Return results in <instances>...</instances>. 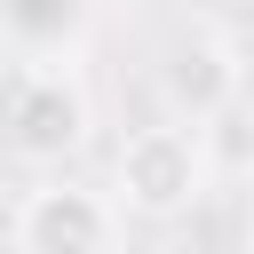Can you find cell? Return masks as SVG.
<instances>
[{
  "instance_id": "1",
  "label": "cell",
  "mask_w": 254,
  "mask_h": 254,
  "mask_svg": "<svg viewBox=\"0 0 254 254\" xmlns=\"http://www.w3.org/2000/svg\"><path fill=\"white\" fill-rule=\"evenodd\" d=\"M206 183H214L206 143H198V127H183V119L135 127V135L119 143V159H111V206L135 214V222H175V214H190V206L206 198Z\"/></svg>"
},
{
  "instance_id": "2",
  "label": "cell",
  "mask_w": 254,
  "mask_h": 254,
  "mask_svg": "<svg viewBox=\"0 0 254 254\" xmlns=\"http://www.w3.org/2000/svg\"><path fill=\"white\" fill-rule=\"evenodd\" d=\"M8 151L24 167H71L95 135V111H87V87L71 79V64H32L16 87H8Z\"/></svg>"
},
{
  "instance_id": "3",
  "label": "cell",
  "mask_w": 254,
  "mask_h": 254,
  "mask_svg": "<svg viewBox=\"0 0 254 254\" xmlns=\"http://www.w3.org/2000/svg\"><path fill=\"white\" fill-rule=\"evenodd\" d=\"M111 230H119V206H111L103 190H87V183L64 175V183L24 190L16 222H8V246H16V254H103Z\"/></svg>"
},
{
  "instance_id": "4",
  "label": "cell",
  "mask_w": 254,
  "mask_h": 254,
  "mask_svg": "<svg viewBox=\"0 0 254 254\" xmlns=\"http://www.w3.org/2000/svg\"><path fill=\"white\" fill-rule=\"evenodd\" d=\"M159 95L183 127H206L214 111H230L246 95V64L222 32H183L167 56H159Z\"/></svg>"
},
{
  "instance_id": "5",
  "label": "cell",
  "mask_w": 254,
  "mask_h": 254,
  "mask_svg": "<svg viewBox=\"0 0 254 254\" xmlns=\"http://www.w3.org/2000/svg\"><path fill=\"white\" fill-rule=\"evenodd\" d=\"M246 254H254V222H246Z\"/></svg>"
},
{
  "instance_id": "6",
  "label": "cell",
  "mask_w": 254,
  "mask_h": 254,
  "mask_svg": "<svg viewBox=\"0 0 254 254\" xmlns=\"http://www.w3.org/2000/svg\"><path fill=\"white\" fill-rule=\"evenodd\" d=\"M103 254H119V246H103Z\"/></svg>"
}]
</instances>
